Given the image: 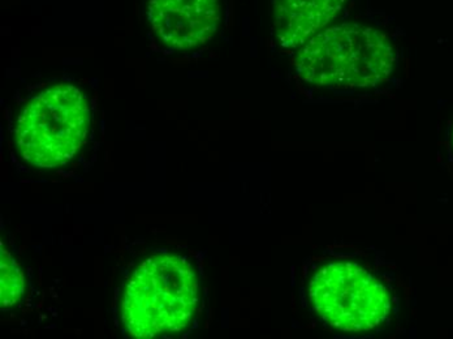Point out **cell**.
Here are the masks:
<instances>
[{
	"instance_id": "6da1fadb",
	"label": "cell",
	"mask_w": 453,
	"mask_h": 339,
	"mask_svg": "<svg viewBox=\"0 0 453 339\" xmlns=\"http://www.w3.org/2000/svg\"><path fill=\"white\" fill-rule=\"evenodd\" d=\"M200 304V280L193 264L176 253H154L127 281L121 321L132 338L184 332Z\"/></svg>"
},
{
	"instance_id": "7a4b0ae2",
	"label": "cell",
	"mask_w": 453,
	"mask_h": 339,
	"mask_svg": "<svg viewBox=\"0 0 453 339\" xmlns=\"http://www.w3.org/2000/svg\"><path fill=\"white\" fill-rule=\"evenodd\" d=\"M396 65L385 33L358 23L326 27L298 49L295 71L303 82L328 89H372L388 81Z\"/></svg>"
},
{
	"instance_id": "5b68a950",
	"label": "cell",
	"mask_w": 453,
	"mask_h": 339,
	"mask_svg": "<svg viewBox=\"0 0 453 339\" xmlns=\"http://www.w3.org/2000/svg\"><path fill=\"white\" fill-rule=\"evenodd\" d=\"M143 13L165 48L189 51L214 37L222 4L220 0H143Z\"/></svg>"
},
{
	"instance_id": "52a82bcc",
	"label": "cell",
	"mask_w": 453,
	"mask_h": 339,
	"mask_svg": "<svg viewBox=\"0 0 453 339\" xmlns=\"http://www.w3.org/2000/svg\"><path fill=\"white\" fill-rule=\"evenodd\" d=\"M0 307L11 310L24 295V277L18 261L2 242L0 252Z\"/></svg>"
},
{
	"instance_id": "3957f363",
	"label": "cell",
	"mask_w": 453,
	"mask_h": 339,
	"mask_svg": "<svg viewBox=\"0 0 453 339\" xmlns=\"http://www.w3.org/2000/svg\"><path fill=\"white\" fill-rule=\"evenodd\" d=\"M89 127V104L81 89L54 84L30 98L19 112L13 139L27 165L55 169L79 153Z\"/></svg>"
},
{
	"instance_id": "277c9868",
	"label": "cell",
	"mask_w": 453,
	"mask_h": 339,
	"mask_svg": "<svg viewBox=\"0 0 453 339\" xmlns=\"http://www.w3.org/2000/svg\"><path fill=\"white\" fill-rule=\"evenodd\" d=\"M311 310L342 333H367L392 312V292L377 274L355 261H328L314 272L308 289Z\"/></svg>"
},
{
	"instance_id": "8992f818",
	"label": "cell",
	"mask_w": 453,
	"mask_h": 339,
	"mask_svg": "<svg viewBox=\"0 0 453 339\" xmlns=\"http://www.w3.org/2000/svg\"><path fill=\"white\" fill-rule=\"evenodd\" d=\"M347 0H273V29L284 49H300L335 20Z\"/></svg>"
}]
</instances>
